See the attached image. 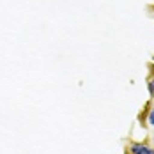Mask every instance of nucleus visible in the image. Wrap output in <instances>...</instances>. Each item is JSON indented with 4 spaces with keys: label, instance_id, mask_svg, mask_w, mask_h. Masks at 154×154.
Listing matches in <instances>:
<instances>
[{
    "label": "nucleus",
    "instance_id": "nucleus-2",
    "mask_svg": "<svg viewBox=\"0 0 154 154\" xmlns=\"http://www.w3.org/2000/svg\"><path fill=\"white\" fill-rule=\"evenodd\" d=\"M147 89H149V96L154 99V78H149V82H147Z\"/></svg>",
    "mask_w": 154,
    "mask_h": 154
},
{
    "label": "nucleus",
    "instance_id": "nucleus-3",
    "mask_svg": "<svg viewBox=\"0 0 154 154\" xmlns=\"http://www.w3.org/2000/svg\"><path fill=\"white\" fill-rule=\"evenodd\" d=\"M147 122H149L151 128H154V108L149 112V115H147Z\"/></svg>",
    "mask_w": 154,
    "mask_h": 154
},
{
    "label": "nucleus",
    "instance_id": "nucleus-1",
    "mask_svg": "<svg viewBox=\"0 0 154 154\" xmlns=\"http://www.w3.org/2000/svg\"><path fill=\"white\" fill-rule=\"evenodd\" d=\"M129 151L131 154H154V149L145 145V143H140V142H133L129 145Z\"/></svg>",
    "mask_w": 154,
    "mask_h": 154
}]
</instances>
